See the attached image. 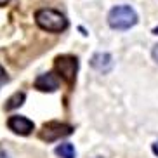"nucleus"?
<instances>
[{
  "mask_svg": "<svg viewBox=\"0 0 158 158\" xmlns=\"http://www.w3.org/2000/svg\"><path fill=\"white\" fill-rule=\"evenodd\" d=\"M35 21L42 30L52 33H61L68 28V19L54 9H40L35 12Z\"/></svg>",
  "mask_w": 158,
  "mask_h": 158,
  "instance_id": "obj_1",
  "label": "nucleus"
},
{
  "mask_svg": "<svg viewBox=\"0 0 158 158\" xmlns=\"http://www.w3.org/2000/svg\"><path fill=\"white\" fill-rule=\"evenodd\" d=\"M108 23L113 30H129L137 23V14L130 5H116L108 14Z\"/></svg>",
  "mask_w": 158,
  "mask_h": 158,
  "instance_id": "obj_2",
  "label": "nucleus"
},
{
  "mask_svg": "<svg viewBox=\"0 0 158 158\" xmlns=\"http://www.w3.org/2000/svg\"><path fill=\"white\" fill-rule=\"evenodd\" d=\"M73 132V127L66 125V123H59V122H51V123H45L40 132V137L44 141H57L61 137H66Z\"/></svg>",
  "mask_w": 158,
  "mask_h": 158,
  "instance_id": "obj_3",
  "label": "nucleus"
},
{
  "mask_svg": "<svg viewBox=\"0 0 158 158\" xmlns=\"http://www.w3.org/2000/svg\"><path fill=\"white\" fill-rule=\"evenodd\" d=\"M56 68L59 71V75L71 84L75 80V73H77V68H78V63H77V57H71V56H63V57H57L56 59Z\"/></svg>",
  "mask_w": 158,
  "mask_h": 158,
  "instance_id": "obj_4",
  "label": "nucleus"
},
{
  "mask_svg": "<svg viewBox=\"0 0 158 158\" xmlns=\"http://www.w3.org/2000/svg\"><path fill=\"white\" fill-rule=\"evenodd\" d=\"M7 127H9L12 132H16V134L19 135H28L33 132V129H35V125H33V122L28 120L26 116H21V115H12L7 120Z\"/></svg>",
  "mask_w": 158,
  "mask_h": 158,
  "instance_id": "obj_5",
  "label": "nucleus"
},
{
  "mask_svg": "<svg viewBox=\"0 0 158 158\" xmlns=\"http://www.w3.org/2000/svg\"><path fill=\"white\" fill-rule=\"evenodd\" d=\"M35 87H37L38 90H44V92H54V90L59 87V78H57L54 73L38 75L37 80H35Z\"/></svg>",
  "mask_w": 158,
  "mask_h": 158,
  "instance_id": "obj_6",
  "label": "nucleus"
},
{
  "mask_svg": "<svg viewBox=\"0 0 158 158\" xmlns=\"http://www.w3.org/2000/svg\"><path fill=\"white\" fill-rule=\"evenodd\" d=\"M90 64H92L94 70L101 71V73H106V71L113 66V59H111L110 54H106V52H99V54H96V56L92 57Z\"/></svg>",
  "mask_w": 158,
  "mask_h": 158,
  "instance_id": "obj_7",
  "label": "nucleus"
},
{
  "mask_svg": "<svg viewBox=\"0 0 158 158\" xmlns=\"http://www.w3.org/2000/svg\"><path fill=\"white\" fill-rule=\"evenodd\" d=\"M56 155H57L59 158H75V156H77L73 144H70V143L59 144V146L56 148Z\"/></svg>",
  "mask_w": 158,
  "mask_h": 158,
  "instance_id": "obj_8",
  "label": "nucleus"
},
{
  "mask_svg": "<svg viewBox=\"0 0 158 158\" xmlns=\"http://www.w3.org/2000/svg\"><path fill=\"white\" fill-rule=\"evenodd\" d=\"M24 102V92H16L12 98H9L7 104H5V110H14V108H19Z\"/></svg>",
  "mask_w": 158,
  "mask_h": 158,
  "instance_id": "obj_9",
  "label": "nucleus"
},
{
  "mask_svg": "<svg viewBox=\"0 0 158 158\" xmlns=\"http://www.w3.org/2000/svg\"><path fill=\"white\" fill-rule=\"evenodd\" d=\"M5 82H7V75H5V70L0 66V87H2Z\"/></svg>",
  "mask_w": 158,
  "mask_h": 158,
  "instance_id": "obj_10",
  "label": "nucleus"
},
{
  "mask_svg": "<svg viewBox=\"0 0 158 158\" xmlns=\"http://www.w3.org/2000/svg\"><path fill=\"white\" fill-rule=\"evenodd\" d=\"M151 56H153V59H155V61H156V63H158V44H156V45L153 47V52H151Z\"/></svg>",
  "mask_w": 158,
  "mask_h": 158,
  "instance_id": "obj_11",
  "label": "nucleus"
},
{
  "mask_svg": "<svg viewBox=\"0 0 158 158\" xmlns=\"http://www.w3.org/2000/svg\"><path fill=\"white\" fill-rule=\"evenodd\" d=\"M0 158H9L7 151H5V149H2V148H0Z\"/></svg>",
  "mask_w": 158,
  "mask_h": 158,
  "instance_id": "obj_12",
  "label": "nucleus"
},
{
  "mask_svg": "<svg viewBox=\"0 0 158 158\" xmlns=\"http://www.w3.org/2000/svg\"><path fill=\"white\" fill-rule=\"evenodd\" d=\"M153 153L158 156V141H156V143H153Z\"/></svg>",
  "mask_w": 158,
  "mask_h": 158,
  "instance_id": "obj_13",
  "label": "nucleus"
},
{
  "mask_svg": "<svg viewBox=\"0 0 158 158\" xmlns=\"http://www.w3.org/2000/svg\"><path fill=\"white\" fill-rule=\"evenodd\" d=\"M9 0H0V5H4V4H7Z\"/></svg>",
  "mask_w": 158,
  "mask_h": 158,
  "instance_id": "obj_14",
  "label": "nucleus"
},
{
  "mask_svg": "<svg viewBox=\"0 0 158 158\" xmlns=\"http://www.w3.org/2000/svg\"><path fill=\"white\" fill-rule=\"evenodd\" d=\"M153 33H155V35H158V26H156V28L153 30Z\"/></svg>",
  "mask_w": 158,
  "mask_h": 158,
  "instance_id": "obj_15",
  "label": "nucleus"
}]
</instances>
